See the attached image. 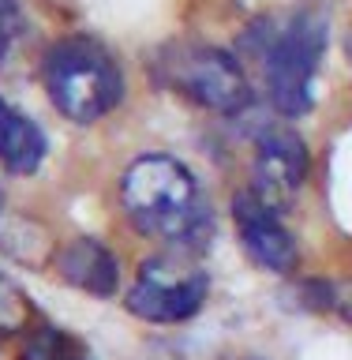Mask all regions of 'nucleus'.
<instances>
[{
    "instance_id": "nucleus-2",
    "label": "nucleus",
    "mask_w": 352,
    "mask_h": 360,
    "mask_svg": "<svg viewBox=\"0 0 352 360\" xmlns=\"http://www.w3.org/2000/svg\"><path fill=\"white\" fill-rule=\"evenodd\" d=\"M326 38H330V19L322 8L270 15L244 34L240 49L252 53V60L259 64L266 98L281 117L296 120L315 105Z\"/></svg>"
},
{
    "instance_id": "nucleus-14",
    "label": "nucleus",
    "mask_w": 352,
    "mask_h": 360,
    "mask_svg": "<svg viewBox=\"0 0 352 360\" xmlns=\"http://www.w3.org/2000/svg\"><path fill=\"white\" fill-rule=\"evenodd\" d=\"M345 53H348V60H352V34H348V41H345Z\"/></svg>"
},
{
    "instance_id": "nucleus-6",
    "label": "nucleus",
    "mask_w": 352,
    "mask_h": 360,
    "mask_svg": "<svg viewBox=\"0 0 352 360\" xmlns=\"http://www.w3.org/2000/svg\"><path fill=\"white\" fill-rule=\"evenodd\" d=\"M311 158L308 146L292 128H266L259 131L255 143V162H252V195H259L266 207L285 210L300 195L308 180Z\"/></svg>"
},
{
    "instance_id": "nucleus-11",
    "label": "nucleus",
    "mask_w": 352,
    "mask_h": 360,
    "mask_svg": "<svg viewBox=\"0 0 352 360\" xmlns=\"http://www.w3.org/2000/svg\"><path fill=\"white\" fill-rule=\"evenodd\" d=\"M27 315H30L27 297H22L8 278H0V334L22 330V326H27Z\"/></svg>"
},
{
    "instance_id": "nucleus-1",
    "label": "nucleus",
    "mask_w": 352,
    "mask_h": 360,
    "mask_svg": "<svg viewBox=\"0 0 352 360\" xmlns=\"http://www.w3.org/2000/svg\"><path fill=\"white\" fill-rule=\"evenodd\" d=\"M120 207L135 233L157 236L176 255H195L214 236V214L195 176L169 154H143L120 176Z\"/></svg>"
},
{
    "instance_id": "nucleus-5",
    "label": "nucleus",
    "mask_w": 352,
    "mask_h": 360,
    "mask_svg": "<svg viewBox=\"0 0 352 360\" xmlns=\"http://www.w3.org/2000/svg\"><path fill=\"white\" fill-rule=\"evenodd\" d=\"M210 278L188 255H154L139 266V278L128 289V311L146 323H184L207 304Z\"/></svg>"
},
{
    "instance_id": "nucleus-7",
    "label": "nucleus",
    "mask_w": 352,
    "mask_h": 360,
    "mask_svg": "<svg viewBox=\"0 0 352 360\" xmlns=\"http://www.w3.org/2000/svg\"><path fill=\"white\" fill-rule=\"evenodd\" d=\"M233 225H236V236H240L247 259L255 266L270 270V274L296 270L300 248H296L292 229L281 221V210L266 207L252 191H240V195H233Z\"/></svg>"
},
{
    "instance_id": "nucleus-12",
    "label": "nucleus",
    "mask_w": 352,
    "mask_h": 360,
    "mask_svg": "<svg viewBox=\"0 0 352 360\" xmlns=\"http://www.w3.org/2000/svg\"><path fill=\"white\" fill-rule=\"evenodd\" d=\"M315 289H319V308L322 311H334V315H341L345 323H352V278L326 281V285H315Z\"/></svg>"
},
{
    "instance_id": "nucleus-3",
    "label": "nucleus",
    "mask_w": 352,
    "mask_h": 360,
    "mask_svg": "<svg viewBox=\"0 0 352 360\" xmlns=\"http://www.w3.org/2000/svg\"><path fill=\"white\" fill-rule=\"evenodd\" d=\"M41 79L56 112L72 124H94L124 101V72L101 41L64 38L45 53Z\"/></svg>"
},
{
    "instance_id": "nucleus-10",
    "label": "nucleus",
    "mask_w": 352,
    "mask_h": 360,
    "mask_svg": "<svg viewBox=\"0 0 352 360\" xmlns=\"http://www.w3.org/2000/svg\"><path fill=\"white\" fill-rule=\"evenodd\" d=\"M22 360H90V356L64 330L41 326V330L27 342V349H22Z\"/></svg>"
},
{
    "instance_id": "nucleus-13",
    "label": "nucleus",
    "mask_w": 352,
    "mask_h": 360,
    "mask_svg": "<svg viewBox=\"0 0 352 360\" xmlns=\"http://www.w3.org/2000/svg\"><path fill=\"white\" fill-rule=\"evenodd\" d=\"M19 30H22L19 4L15 0H0V60H4V53L11 49V41L19 38Z\"/></svg>"
},
{
    "instance_id": "nucleus-9",
    "label": "nucleus",
    "mask_w": 352,
    "mask_h": 360,
    "mask_svg": "<svg viewBox=\"0 0 352 360\" xmlns=\"http://www.w3.org/2000/svg\"><path fill=\"white\" fill-rule=\"evenodd\" d=\"M45 154H49L45 131L27 112H19L11 101L0 98V165L15 176H30L41 169Z\"/></svg>"
},
{
    "instance_id": "nucleus-8",
    "label": "nucleus",
    "mask_w": 352,
    "mask_h": 360,
    "mask_svg": "<svg viewBox=\"0 0 352 360\" xmlns=\"http://www.w3.org/2000/svg\"><path fill=\"white\" fill-rule=\"evenodd\" d=\"M56 270L67 285L94 292V297H112L120 285V259L94 236H79L67 248L56 252Z\"/></svg>"
},
{
    "instance_id": "nucleus-4",
    "label": "nucleus",
    "mask_w": 352,
    "mask_h": 360,
    "mask_svg": "<svg viewBox=\"0 0 352 360\" xmlns=\"http://www.w3.org/2000/svg\"><path fill=\"white\" fill-rule=\"evenodd\" d=\"M157 83L169 86L173 94L195 101L199 109L236 117L252 101V86L240 60L214 45H195V41H176L165 45L154 60Z\"/></svg>"
}]
</instances>
